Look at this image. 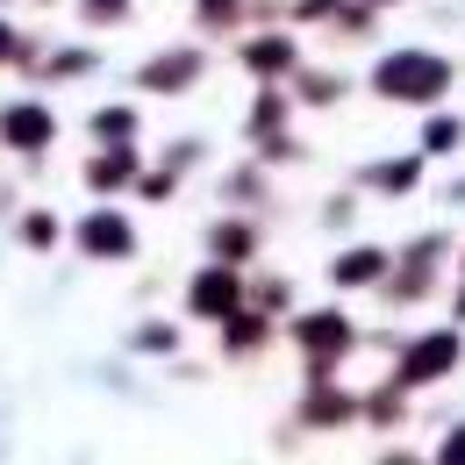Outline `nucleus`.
<instances>
[{
  "label": "nucleus",
  "instance_id": "f257e3e1",
  "mask_svg": "<svg viewBox=\"0 0 465 465\" xmlns=\"http://www.w3.org/2000/svg\"><path fill=\"white\" fill-rule=\"evenodd\" d=\"M451 86V72H444V58H422V51H401V58L380 64V94L387 101H437Z\"/></svg>",
  "mask_w": 465,
  "mask_h": 465
},
{
  "label": "nucleus",
  "instance_id": "f03ea898",
  "mask_svg": "<svg viewBox=\"0 0 465 465\" xmlns=\"http://www.w3.org/2000/svg\"><path fill=\"white\" fill-rule=\"evenodd\" d=\"M0 143L7 151H51L58 143V115L44 101H7L0 108Z\"/></svg>",
  "mask_w": 465,
  "mask_h": 465
},
{
  "label": "nucleus",
  "instance_id": "7ed1b4c3",
  "mask_svg": "<svg viewBox=\"0 0 465 465\" xmlns=\"http://www.w3.org/2000/svg\"><path fill=\"white\" fill-rule=\"evenodd\" d=\"M79 251H86L94 265H115V258H129V251H136L129 215H122V208H94V215L79 223Z\"/></svg>",
  "mask_w": 465,
  "mask_h": 465
},
{
  "label": "nucleus",
  "instance_id": "20e7f679",
  "mask_svg": "<svg viewBox=\"0 0 465 465\" xmlns=\"http://www.w3.org/2000/svg\"><path fill=\"white\" fill-rule=\"evenodd\" d=\"M236 265H223V258H215V265H201V272H193V287H186V315H201V322H223V315H230L236 308Z\"/></svg>",
  "mask_w": 465,
  "mask_h": 465
},
{
  "label": "nucleus",
  "instance_id": "39448f33",
  "mask_svg": "<svg viewBox=\"0 0 465 465\" xmlns=\"http://www.w3.org/2000/svg\"><path fill=\"white\" fill-rule=\"evenodd\" d=\"M293 344L315 358V380H322L330 358H344V351H351V322H344V315H301V322H293Z\"/></svg>",
  "mask_w": 465,
  "mask_h": 465
},
{
  "label": "nucleus",
  "instance_id": "423d86ee",
  "mask_svg": "<svg viewBox=\"0 0 465 465\" xmlns=\"http://www.w3.org/2000/svg\"><path fill=\"white\" fill-rule=\"evenodd\" d=\"M193 79H201V51H165V58H151L136 72L143 94H179V86H193Z\"/></svg>",
  "mask_w": 465,
  "mask_h": 465
},
{
  "label": "nucleus",
  "instance_id": "0eeeda50",
  "mask_svg": "<svg viewBox=\"0 0 465 465\" xmlns=\"http://www.w3.org/2000/svg\"><path fill=\"white\" fill-rule=\"evenodd\" d=\"M129 179H136V151H122V143H108V151L86 165V186H94V193H122Z\"/></svg>",
  "mask_w": 465,
  "mask_h": 465
},
{
  "label": "nucleus",
  "instance_id": "6e6552de",
  "mask_svg": "<svg viewBox=\"0 0 465 465\" xmlns=\"http://www.w3.org/2000/svg\"><path fill=\"white\" fill-rule=\"evenodd\" d=\"M243 64H251L258 79H280V72H293V36H258V44H243Z\"/></svg>",
  "mask_w": 465,
  "mask_h": 465
},
{
  "label": "nucleus",
  "instance_id": "1a4fd4ad",
  "mask_svg": "<svg viewBox=\"0 0 465 465\" xmlns=\"http://www.w3.org/2000/svg\"><path fill=\"white\" fill-rule=\"evenodd\" d=\"M451 358H459V337H430V344H415V351H408L401 380H437V372H444Z\"/></svg>",
  "mask_w": 465,
  "mask_h": 465
},
{
  "label": "nucleus",
  "instance_id": "9d476101",
  "mask_svg": "<svg viewBox=\"0 0 465 465\" xmlns=\"http://www.w3.org/2000/svg\"><path fill=\"white\" fill-rule=\"evenodd\" d=\"M251 243H258V236L243 230V223H215V230H208V251H215L223 265H236V258H251Z\"/></svg>",
  "mask_w": 465,
  "mask_h": 465
},
{
  "label": "nucleus",
  "instance_id": "9b49d317",
  "mask_svg": "<svg viewBox=\"0 0 465 465\" xmlns=\"http://www.w3.org/2000/svg\"><path fill=\"white\" fill-rule=\"evenodd\" d=\"M380 265H387L380 251H344L330 272H337V287H365V280H380Z\"/></svg>",
  "mask_w": 465,
  "mask_h": 465
},
{
  "label": "nucleus",
  "instance_id": "f8f14e48",
  "mask_svg": "<svg viewBox=\"0 0 465 465\" xmlns=\"http://www.w3.org/2000/svg\"><path fill=\"white\" fill-rule=\"evenodd\" d=\"M94 136H101V143H129V136H136V108H101V115H94Z\"/></svg>",
  "mask_w": 465,
  "mask_h": 465
},
{
  "label": "nucleus",
  "instance_id": "ddd939ff",
  "mask_svg": "<svg viewBox=\"0 0 465 465\" xmlns=\"http://www.w3.org/2000/svg\"><path fill=\"white\" fill-rule=\"evenodd\" d=\"M236 15H243V0H201V29H236Z\"/></svg>",
  "mask_w": 465,
  "mask_h": 465
},
{
  "label": "nucleus",
  "instance_id": "4468645a",
  "mask_svg": "<svg viewBox=\"0 0 465 465\" xmlns=\"http://www.w3.org/2000/svg\"><path fill=\"white\" fill-rule=\"evenodd\" d=\"M22 243L29 251H51L58 243V215H22Z\"/></svg>",
  "mask_w": 465,
  "mask_h": 465
},
{
  "label": "nucleus",
  "instance_id": "2eb2a0df",
  "mask_svg": "<svg viewBox=\"0 0 465 465\" xmlns=\"http://www.w3.org/2000/svg\"><path fill=\"white\" fill-rule=\"evenodd\" d=\"M79 15H86L94 29H108V22H122V15H129V0H86Z\"/></svg>",
  "mask_w": 465,
  "mask_h": 465
},
{
  "label": "nucleus",
  "instance_id": "dca6fc26",
  "mask_svg": "<svg viewBox=\"0 0 465 465\" xmlns=\"http://www.w3.org/2000/svg\"><path fill=\"white\" fill-rule=\"evenodd\" d=\"M280 115H287V94H265V101H258V115H251V136H265Z\"/></svg>",
  "mask_w": 465,
  "mask_h": 465
},
{
  "label": "nucleus",
  "instance_id": "f3484780",
  "mask_svg": "<svg viewBox=\"0 0 465 465\" xmlns=\"http://www.w3.org/2000/svg\"><path fill=\"white\" fill-rule=\"evenodd\" d=\"M7 58H29V44H22L15 22H0V64H7Z\"/></svg>",
  "mask_w": 465,
  "mask_h": 465
},
{
  "label": "nucleus",
  "instance_id": "a211bd4d",
  "mask_svg": "<svg viewBox=\"0 0 465 465\" xmlns=\"http://www.w3.org/2000/svg\"><path fill=\"white\" fill-rule=\"evenodd\" d=\"M459 143V122H430V151H451Z\"/></svg>",
  "mask_w": 465,
  "mask_h": 465
},
{
  "label": "nucleus",
  "instance_id": "6ab92c4d",
  "mask_svg": "<svg viewBox=\"0 0 465 465\" xmlns=\"http://www.w3.org/2000/svg\"><path fill=\"white\" fill-rule=\"evenodd\" d=\"M372 179H380V186H415V165H380Z\"/></svg>",
  "mask_w": 465,
  "mask_h": 465
},
{
  "label": "nucleus",
  "instance_id": "aec40b11",
  "mask_svg": "<svg viewBox=\"0 0 465 465\" xmlns=\"http://www.w3.org/2000/svg\"><path fill=\"white\" fill-rule=\"evenodd\" d=\"M459 451H465V430H459V437H451V444H444V459H459Z\"/></svg>",
  "mask_w": 465,
  "mask_h": 465
}]
</instances>
